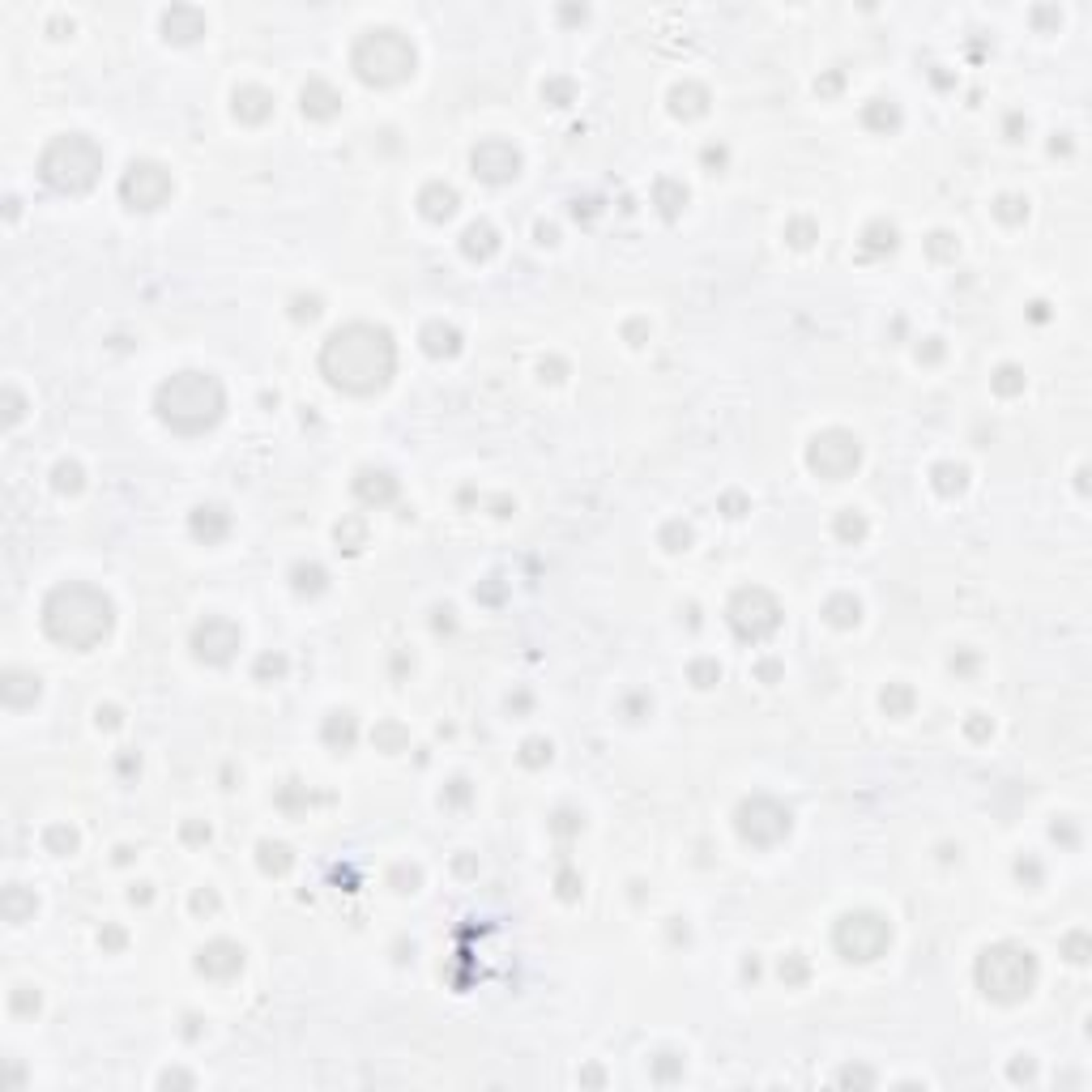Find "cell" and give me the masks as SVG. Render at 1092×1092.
I'll return each instance as SVG.
<instances>
[{"mask_svg": "<svg viewBox=\"0 0 1092 1092\" xmlns=\"http://www.w3.org/2000/svg\"><path fill=\"white\" fill-rule=\"evenodd\" d=\"M841 1079H845V1084H854V1079L870 1084V1079H875V1075H870V1071H841Z\"/></svg>", "mask_w": 1092, "mask_h": 1092, "instance_id": "cell-41", "label": "cell"}, {"mask_svg": "<svg viewBox=\"0 0 1092 1092\" xmlns=\"http://www.w3.org/2000/svg\"><path fill=\"white\" fill-rule=\"evenodd\" d=\"M679 1071H683V1059H674V1054H662V1059L653 1063V1075L658 1079H674Z\"/></svg>", "mask_w": 1092, "mask_h": 1092, "instance_id": "cell-32", "label": "cell"}, {"mask_svg": "<svg viewBox=\"0 0 1092 1092\" xmlns=\"http://www.w3.org/2000/svg\"><path fill=\"white\" fill-rule=\"evenodd\" d=\"M158 1084H163V1088H171V1084H179V1088H193V1075H184V1071H167Z\"/></svg>", "mask_w": 1092, "mask_h": 1092, "instance_id": "cell-38", "label": "cell"}, {"mask_svg": "<svg viewBox=\"0 0 1092 1092\" xmlns=\"http://www.w3.org/2000/svg\"><path fill=\"white\" fill-rule=\"evenodd\" d=\"M333 103H338L333 90H324V86H316L312 94L303 90V112H312V116H329V112H333Z\"/></svg>", "mask_w": 1092, "mask_h": 1092, "instance_id": "cell-24", "label": "cell"}, {"mask_svg": "<svg viewBox=\"0 0 1092 1092\" xmlns=\"http://www.w3.org/2000/svg\"><path fill=\"white\" fill-rule=\"evenodd\" d=\"M227 525H231V521H227L223 508H197V513H193V533L205 538V542H218V538L227 533Z\"/></svg>", "mask_w": 1092, "mask_h": 1092, "instance_id": "cell-18", "label": "cell"}, {"mask_svg": "<svg viewBox=\"0 0 1092 1092\" xmlns=\"http://www.w3.org/2000/svg\"><path fill=\"white\" fill-rule=\"evenodd\" d=\"M461 248H465V257H474V261H487L491 252L499 248V239H495V231L487 227V223H474L465 231V239H461Z\"/></svg>", "mask_w": 1092, "mask_h": 1092, "instance_id": "cell-17", "label": "cell"}, {"mask_svg": "<svg viewBox=\"0 0 1092 1092\" xmlns=\"http://www.w3.org/2000/svg\"><path fill=\"white\" fill-rule=\"evenodd\" d=\"M34 696H39V679H34V674H22V670H9V674H5V704H9V709H22V704H30Z\"/></svg>", "mask_w": 1092, "mask_h": 1092, "instance_id": "cell-16", "label": "cell"}, {"mask_svg": "<svg viewBox=\"0 0 1092 1092\" xmlns=\"http://www.w3.org/2000/svg\"><path fill=\"white\" fill-rule=\"evenodd\" d=\"M781 977H785V981H803V977H807V964L798 960V956H789V960H781Z\"/></svg>", "mask_w": 1092, "mask_h": 1092, "instance_id": "cell-36", "label": "cell"}, {"mask_svg": "<svg viewBox=\"0 0 1092 1092\" xmlns=\"http://www.w3.org/2000/svg\"><path fill=\"white\" fill-rule=\"evenodd\" d=\"M9 1007H13L18 1015H30V1011H39V994H34L30 986H18V990L9 994Z\"/></svg>", "mask_w": 1092, "mask_h": 1092, "instance_id": "cell-31", "label": "cell"}, {"mask_svg": "<svg viewBox=\"0 0 1092 1092\" xmlns=\"http://www.w3.org/2000/svg\"><path fill=\"white\" fill-rule=\"evenodd\" d=\"M469 163H474V175L491 179V184H503V179H513L521 171V154L508 141H483Z\"/></svg>", "mask_w": 1092, "mask_h": 1092, "instance_id": "cell-13", "label": "cell"}, {"mask_svg": "<svg viewBox=\"0 0 1092 1092\" xmlns=\"http://www.w3.org/2000/svg\"><path fill=\"white\" fill-rule=\"evenodd\" d=\"M197 969H201L205 977L227 981V977H235V973L243 969V948H235V943H227V939H218V943H209V948H201Z\"/></svg>", "mask_w": 1092, "mask_h": 1092, "instance_id": "cell-14", "label": "cell"}, {"mask_svg": "<svg viewBox=\"0 0 1092 1092\" xmlns=\"http://www.w3.org/2000/svg\"><path fill=\"white\" fill-rule=\"evenodd\" d=\"M193 904H197V909H213V904H218V900H213V896H209V892H201V896H197V900H193Z\"/></svg>", "mask_w": 1092, "mask_h": 1092, "instance_id": "cell-42", "label": "cell"}, {"mask_svg": "<svg viewBox=\"0 0 1092 1092\" xmlns=\"http://www.w3.org/2000/svg\"><path fill=\"white\" fill-rule=\"evenodd\" d=\"M777 614H781L777 602L764 594V589H743V594H734V602H730V624H734V632H739L743 640H764V636L781 624Z\"/></svg>", "mask_w": 1092, "mask_h": 1092, "instance_id": "cell-9", "label": "cell"}, {"mask_svg": "<svg viewBox=\"0 0 1092 1092\" xmlns=\"http://www.w3.org/2000/svg\"><path fill=\"white\" fill-rule=\"evenodd\" d=\"M683 201H687V188H674L670 179H662V184H658V205H662V213H666V218L679 213Z\"/></svg>", "mask_w": 1092, "mask_h": 1092, "instance_id": "cell-27", "label": "cell"}, {"mask_svg": "<svg viewBox=\"0 0 1092 1092\" xmlns=\"http://www.w3.org/2000/svg\"><path fill=\"white\" fill-rule=\"evenodd\" d=\"M223 384L209 372H179L158 388V418L184 435H197L223 418Z\"/></svg>", "mask_w": 1092, "mask_h": 1092, "instance_id": "cell-3", "label": "cell"}, {"mask_svg": "<svg viewBox=\"0 0 1092 1092\" xmlns=\"http://www.w3.org/2000/svg\"><path fill=\"white\" fill-rule=\"evenodd\" d=\"M295 589L299 594H316V589H324V572L312 564V568H295Z\"/></svg>", "mask_w": 1092, "mask_h": 1092, "instance_id": "cell-29", "label": "cell"}, {"mask_svg": "<svg viewBox=\"0 0 1092 1092\" xmlns=\"http://www.w3.org/2000/svg\"><path fill=\"white\" fill-rule=\"evenodd\" d=\"M235 116H243V120H265L269 116V94H261V90H243V94H235Z\"/></svg>", "mask_w": 1092, "mask_h": 1092, "instance_id": "cell-20", "label": "cell"}, {"mask_svg": "<svg viewBox=\"0 0 1092 1092\" xmlns=\"http://www.w3.org/2000/svg\"><path fill=\"white\" fill-rule=\"evenodd\" d=\"M5 397H9V423H18V418H22V397H18L13 388H9Z\"/></svg>", "mask_w": 1092, "mask_h": 1092, "instance_id": "cell-39", "label": "cell"}, {"mask_svg": "<svg viewBox=\"0 0 1092 1092\" xmlns=\"http://www.w3.org/2000/svg\"><path fill=\"white\" fill-rule=\"evenodd\" d=\"M30 914H34V896H26L22 888H9V892H5V918L18 926V922H26Z\"/></svg>", "mask_w": 1092, "mask_h": 1092, "instance_id": "cell-22", "label": "cell"}, {"mask_svg": "<svg viewBox=\"0 0 1092 1092\" xmlns=\"http://www.w3.org/2000/svg\"><path fill=\"white\" fill-rule=\"evenodd\" d=\"M418 205H423V213H427V218H448V213L457 209V193H453V188H444V184H431V188H423Z\"/></svg>", "mask_w": 1092, "mask_h": 1092, "instance_id": "cell-19", "label": "cell"}, {"mask_svg": "<svg viewBox=\"0 0 1092 1092\" xmlns=\"http://www.w3.org/2000/svg\"><path fill=\"white\" fill-rule=\"evenodd\" d=\"M120 197L133 209H158L171 197V175L158 163H133L120 179Z\"/></svg>", "mask_w": 1092, "mask_h": 1092, "instance_id": "cell-11", "label": "cell"}, {"mask_svg": "<svg viewBox=\"0 0 1092 1092\" xmlns=\"http://www.w3.org/2000/svg\"><path fill=\"white\" fill-rule=\"evenodd\" d=\"M193 649L201 662H227L231 653L239 649V628L227 624V619H205L193 636Z\"/></svg>", "mask_w": 1092, "mask_h": 1092, "instance_id": "cell-12", "label": "cell"}, {"mask_svg": "<svg viewBox=\"0 0 1092 1092\" xmlns=\"http://www.w3.org/2000/svg\"><path fill=\"white\" fill-rule=\"evenodd\" d=\"M324 734H329V743L342 739V751H346L354 743V717L350 713H333V721H329V730H324Z\"/></svg>", "mask_w": 1092, "mask_h": 1092, "instance_id": "cell-25", "label": "cell"}, {"mask_svg": "<svg viewBox=\"0 0 1092 1092\" xmlns=\"http://www.w3.org/2000/svg\"><path fill=\"white\" fill-rule=\"evenodd\" d=\"M739 832L751 845H777L789 832V811L777 807L773 798H751V803L739 807Z\"/></svg>", "mask_w": 1092, "mask_h": 1092, "instance_id": "cell-10", "label": "cell"}, {"mask_svg": "<svg viewBox=\"0 0 1092 1092\" xmlns=\"http://www.w3.org/2000/svg\"><path fill=\"white\" fill-rule=\"evenodd\" d=\"M836 529H841L845 538H862V533H866V521H862V517L854 513V508H849V513L841 517V525H836Z\"/></svg>", "mask_w": 1092, "mask_h": 1092, "instance_id": "cell-34", "label": "cell"}, {"mask_svg": "<svg viewBox=\"0 0 1092 1092\" xmlns=\"http://www.w3.org/2000/svg\"><path fill=\"white\" fill-rule=\"evenodd\" d=\"M98 171H103V150L82 133L56 137L39 158V175L56 193H86L98 179Z\"/></svg>", "mask_w": 1092, "mask_h": 1092, "instance_id": "cell-4", "label": "cell"}, {"mask_svg": "<svg viewBox=\"0 0 1092 1092\" xmlns=\"http://www.w3.org/2000/svg\"><path fill=\"white\" fill-rule=\"evenodd\" d=\"M977 986L986 999L994 1003H1020L1033 986H1037V960L1024 948H1011V943H999V948H986L977 960Z\"/></svg>", "mask_w": 1092, "mask_h": 1092, "instance_id": "cell-5", "label": "cell"}, {"mask_svg": "<svg viewBox=\"0 0 1092 1092\" xmlns=\"http://www.w3.org/2000/svg\"><path fill=\"white\" fill-rule=\"evenodd\" d=\"M43 841H48V849H52V854H68L73 845H78V832H73V828H48V836H43Z\"/></svg>", "mask_w": 1092, "mask_h": 1092, "instance_id": "cell-30", "label": "cell"}, {"mask_svg": "<svg viewBox=\"0 0 1092 1092\" xmlns=\"http://www.w3.org/2000/svg\"><path fill=\"white\" fill-rule=\"evenodd\" d=\"M884 709H888V713H904V709H909V691H904V687H888V691H884Z\"/></svg>", "mask_w": 1092, "mask_h": 1092, "instance_id": "cell-33", "label": "cell"}, {"mask_svg": "<svg viewBox=\"0 0 1092 1092\" xmlns=\"http://www.w3.org/2000/svg\"><path fill=\"white\" fill-rule=\"evenodd\" d=\"M858 602L854 598H832L828 606H824V614L832 619V624H841V628H849V624H858Z\"/></svg>", "mask_w": 1092, "mask_h": 1092, "instance_id": "cell-23", "label": "cell"}, {"mask_svg": "<svg viewBox=\"0 0 1092 1092\" xmlns=\"http://www.w3.org/2000/svg\"><path fill=\"white\" fill-rule=\"evenodd\" d=\"M393 363H397L393 338L388 329H376V324H346L320 350V372L329 376V384L346 393L384 388L393 376Z\"/></svg>", "mask_w": 1092, "mask_h": 1092, "instance_id": "cell-1", "label": "cell"}, {"mask_svg": "<svg viewBox=\"0 0 1092 1092\" xmlns=\"http://www.w3.org/2000/svg\"><path fill=\"white\" fill-rule=\"evenodd\" d=\"M56 491H82V465L60 461L56 465Z\"/></svg>", "mask_w": 1092, "mask_h": 1092, "instance_id": "cell-28", "label": "cell"}, {"mask_svg": "<svg viewBox=\"0 0 1092 1092\" xmlns=\"http://www.w3.org/2000/svg\"><path fill=\"white\" fill-rule=\"evenodd\" d=\"M858 461H862V448L849 431H824L807 448V465L819 478H845L849 469H858Z\"/></svg>", "mask_w": 1092, "mask_h": 1092, "instance_id": "cell-8", "label": "cell"}, {"mask_svg": "<svg viewBox=\"0 0 1092 1092\" xmlns=\"http://www.w3.org/2000/svg\"><path fill=\"white\" fill-rule=\"evenodd\" d=\"M354 491L368 499V503H388V499L397 495V483L384 474V469H363L358 483H354Z\"/></svg>", "mask_w": 1092, "mask_h": 1092, "instance_id": "cell-15", "label": "cell"}, {"mask_svg": "<svg viewBox=\"0 0 1092 1092\" xmlns=\"http://www.w3.org/2000/svg\"><path fill=\"white\" fill-rule=\"evenodd\" d=\"M423 346L431 354H457V329H448V324H427Z\"/></svg>", "mask_w": 1092, "mask_h": 1092, "instance_id": "cell-21", "label": "cell"}, {"mask_svg": "<svg viewBox=\"0 0 1092 1092\" xmlns=\"http://www.w3.org/2000/svg\"><path fill=\"white\" fill-rule=\"evenodd\" d=\"M1011 1079H1033V1063H1029V1059L1015 1063V1067H1011Z\"/></svg>", "mask_w": 1092, "mask_h": 1092, "instance_id": "cell-40", "label": "cell"}, {"mask_svg": "<svg viewBox=\"0 0 1092 1092\" xmlns=\"http://www.w3.org/2000/svg\"><path fill=\"white\" fill-rule=\"evenodd\" d=\"M43 632L64 649H94L112 632V598L94 585L68 580L43 602Z\"/></svg>", "mask_w": 1092, "mask_h": 1092, "instance_id": "cell-2", "label": "cell"}, {"mask_svg": "<svg viewBox=\"0 0 1092 1092\" xmlns=\"http://www.w3.org/2000/svg\"><path fill=\"white\" fill-rule=\"evenodd\" d=\"M892 943V926L879 914H845L836 922V948H841L845 960H875L888 952Z\"/></svg>", "mask_w": 1092, "mask_h": 1092, "instance_id": "cell-7", "label": "cell"}, {"mask_svg": "<svg viewBox=\"0 0 1092 1092\" xmlns=\"http://www.w3.org/2000/svg\"><path fill=\"white\" fill-rule=\"evenodd\" d=\"M261 866L269 870V875H282V870L290 866V849L286 845H261Z\"/></svg>", "mask_w": 1092, "mask_h": 1092, "instance_id": "cell-26", "label": "cell"}, {"mask_svg": "<svg viewBox=\"0 0 1092 1092\" xmlns=\"http://www.w3.org/2000/svg\"><path fill=\"white\" fill-rule=\"evenodd\" d=\"M717 674H721V670H717L713 662H696V666H691V679H696L700 687H709V683H717Z\"/></svg>", "mask_w": 1092, "mask_h": 1092, "instance_id": "cell-35", "label": "cell"}, {"mask_svg": "<svg viewBox=\"0 0 1092 1092\" xmlns=\"http://www.w3.org/2000/svg\"><path fill=\"white\" fill-rule=\"evenodd\" d=\"M542 759H551V743H525V764H542Z\"/></svg>", "mask_w": 1092, "mask_h": 1092, "instance_id": "cell-37", "label": "cell"}, {"mask_svg": "<svg viewBox=\"0 0 1092 1092\" xmlns=\"http://www.w3.org/2000/svg\"><path fill=\"white\" fill-rule=\"evenodd\" d=\"M354 68H358L363 82H380V86L402 82L406 73L414 68V48L406 39H397L393 30H376V34H368V39L358 43Z\"/></svg>", "mask_w": 1092, "mask_h": 1092, "instance_id": "cell-6", "label": "cell"}]
</instances>
